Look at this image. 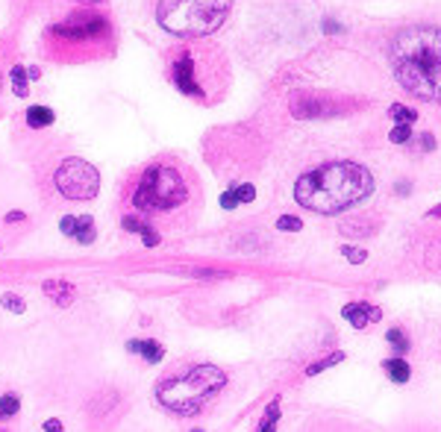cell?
Listing matches in <instances>:
<instances>
[{"label":"cell","mask_w":441,"mask_h":432,"mask_svg":"<svg viewBox=\"0 0 441 432\" xmlns=\"http://www.w3.org/2000/svg\"><path fill=\"white\" fill-rule=\"evenodd\" d=\"M371 171L356 162H326L315 171H306L294 185L297 203L318 215H338L371 197Z\"/></svg>","instance_id":"1"},{"label":"cell","mask_w":441,"mask_h":432,"mask_svg":"<svg viewBox=\"0 0 441 432\" xmlns=\"http://www.w3.org/2000/svg\"><path fill=\"white\" fill-rule=\"evenodd\" d=\"M391 65L400 85L418 100H441V30L409 27L394 36Z\"/></svg>","instance_id":"2"},{"label":"cell","mask_w":441,"mask_h":432,"mask_svg":"<svg viewBox=\"0 0 441 432\" xmlns=\"http://www.w3.org/2000/svg\"><path fill=\"white\" fill-rule=\"evenodd\" d=\"M112 45V24L106 15L92 9H80L59 24L45 30L41 48L56 62H89L103 56Z\"/></svg>","instance_id":"3"},{"label":"cell","mask_w":441,"mask_h":432,"mask_svg":"<svg viewBox=\"0 0 441 432\" xmlns=\"http://www.w3.org/2000/svg\"><path fill=\"white\" fill-rule=\"evenodd\" d=\"M226 385V373L215 365H191L156 385V400L174 415H197Z\"/></svg>","instance_id":"4"},{"label":"cell","mask_w":441,"mask_h":432,"mask_svg":"<svg viewBox=\"0 0 441 432\" xmlns=\"http://www.w3.org/2000/svg\"><path fill=\"white\" fill-rule=\"evenodd\" d=\"M191 189L186 174L171 162H153L138 174L130 203L141 215H168L189 203Z\"/></svg>","instance_id":"5"},{"label":"cell","mask_w":441,"mask_h":432,"mask_svg":"<svg viewBox=\"0 0 441 432\" xmlns=\"http://www.w3.org/2000/svg\"><path fill=\"white\" fill-rule=\"evenodd\" d=\"M233 0H159L156 21L165 33L180 38H201L226 21Z\"/></svg>","instance_id":"6"},{"label":"cell","mask_w":441,"mask_h":432,"mask_svg":"<svg viewBox=\"0 0 441 432\" xmlns=\"http://www.w3.org/2000/svg\"><path fill=\"white\" fill-rule=\"evenodd\" d=\"M53 182L59 189V194L68 200H92L101 192V174H97V168L89 165L85 159H77V156H71V159H65L56 168Z\"/></svg>","instance_id":"7"},{"label":"cell","mask_w":441,"mask_h":432,"mask_svg":"<svg viewBox=\"0 0 441 432\" xmlns=\"http://www.w3.org/2000/svg\"><path fill=\"white\" fill-rule=\"evenodd\" d=\"M59 226H62V233H65L68 238H77L80 244H92L94 236H97L94 221L89 218V215H65Z\"/></svg>","instance_id":"8"},{"label":"cell","mask_w":441,"mask_h":432,"mask_svg":"<svg viewBox=\"0 0 441 432\" xmlns=\"http://www.w3.org/2000/svg\"><path fill=\"white\" fill-rule=\"evenodd\" d=\"M341 315H345V318L356 329H362V326H368V324H374V321L382 318V312L377 306H368V303H347L345 309H341Z\"/></svg>","instance_id":"9"},{"label":"cell","mask_w":441,"mask_h":432,"mask_svg":"<svg viewBox=\"0 0 441 432\" xmlns=\"http://www.w3.org/2000/svg\"><path fill=\"white\" fill-rule=\"evenodd\" d=\"M382 368H386L389 380L397 382V385L409 382V377H412V368H409V362H403V359H386V362H382Z\"/></svg>","instance_id":"10"},{"label":"cell","mask_w":441,"mask_h":432,"mask_svg":"<svg viewBox=\"0 0 441 432\" xmlns=\"http://www.w3.org/2000/svg\"><path fill=\"white\" fill-rule=\"evenodd\" d=\"M130 353H141L145 362H150V365L162 362V344H156V341H130Z\"/></svg>","instance_id":"11"},{"label":"cell","mask_w":441,"mask_h":432,"mask_svg":"<svg viewBox=\"0 0 441 432\" xmlns=\"http://www.w3.org/2000/svg\"><path fill=\"white\" fill-rule=\"evenodd\" d=\"M53 118H56V115H53L48 106H30V109H27V124H30L33 129H45V127H50Z\"/></svg>","instance_id":"12"},{"label":"cell","mask_w":441,"mask_h":432,"mask_svg":"<svg viewBox=\"0 0 441 432\" xmlns=\"http://www.w3.org/2000/svg\"><path fill=\"white\" fill-rule=\"evenodd\" d=\"M45 291L53 294V300H56L59 306H68L71 300H74V294H77L74 285H68V282H45Z\"/></svg>","instance_id":"13"},{"label":"cell","mask_w":441,"mask_h":432,"mask_svg":"<svg viewBox=\"0 0 441 432\" xmlns=\"http://www.w3.org/2000/svg\"><path fill=\"white\" fill-rule=\"evenodd\" d=\"M9 80H12V85H15V94H18V97H27L30 85H27V71H24L21 65H15V68L9 71Z\"/></svg>","instance_id":"14"},{"label":"cell","mask_w":441,"mask_h":432,"mask_svg":"<svg viewBox=\"0 0 441 432\" xmlns=\"http://www.w3.org/2000/svg\"><path fill=\"white\" fill-rule=\"evenodd\" d=\"M386 338H389V344H391V347L397 350V353H406L409 350V336L403 333V329H389V333H386Z\"/></svg>","instance_id":"15"},{"label":"cell","mask_w":441,"mask_h":432,"mask_svg":"<svg viewBox=\"0 0 441 432\" xmlns=\"http://www.w3.org/2000/svg\"><path fill=\"white\" fill-rule=\"evenodd\" d=\"M18 409H21V403H18V397H15V394L0 397V421H6V417L18 415Z\"/></svg>","instance_id":"16"},{"label":"cell","mask_w":441,"mask_h":432,"mask_svg":"<svg viewBox=\"0 0 441 432\" xmlns=\"http://www.w3.org/2000/svg\"><path fill=\"white\" fill-rule=\"evenodd\" d=\"M391 118H394L397 124H412V121L418 118V115L412 112V109H406V106H400V103H394V106H391Z\"/></svg>","instance_id":"17"},{"label":"cell","mask_w":441,"mask_h":432,"mask_svg":"<svg viewBox=\"0 0 441 432\" xmlns=\"http://www.w3.org/2000/svg\"><path fill=\"white\" fill-rule=\"evenodd\" d=\"M341 359H345V356H341V353H333L330 359H324V362H315V365H312V368H306V373H309V377H315V373H321V370H326V368H330V365H335V362H341Z\"/></svg>","instance_id":"18"},{"label":"cell","mask_w":441,"mask_h":432,"mask_svg":"<svg viewBox=\"0 0 441 432\" xmlns=\"http://www.w3.org/2000/svg\"><path fill=\"white\" fill-rule=\"evenodd\" d=\"M394 144H406L409 138H412V129H409V124H397L394 129H391V136H389Z\"/></svg>","instance_id":"19"},{"label":"cell","mask_w":441,"mask_h":432,"mask_svg":"<svg viewBox=\"0 0 441 432\" xmlns=\"http://www.w3.org/2000/svg\"><path fill=\"white\" fill-rule=\"evenodd\" d=\"M277 417H280V403H271V409L265 412V421L259 424V429L265 432V429H274L277 426Z\"/></svg>","instance_id":"20"},{"label":"cell","mask_w":441,"mask_h":432,"mask_svg":"<svg viewBox=\"0 0 441 432\" xmlns=\"http://www.w3.org/2000/svg\"><path fill=\"white\" fill-rule=\"evenodd\" d=\"M236 200H238V203H250V200L256 197V189H253V185H236Z\"/></svg>","instance_id":"21"},{"label":"cell","mask_w":441,"mask_h":432,"mask_svg":"<svg viewBox=\"0 0 441 432\" xmlns=\"http://www.w3.org/2000/svg\"><path fill=\"white\" fill-rule=\"evenodd\" d=\"M365 250H359V247H345V259H347V262L350 265H362L365 262Z\"/></svg>","instance_id":"22"},{"label":"cell","mask_w":441,"mask_h":432,"mask_svg":"<svg viewBox=\"0 0 441 432\" xmlns=\"http://www.w3.org/2000/svg\"><path fill=\"white\" fill-rule=\"evenodd\" d=\"M280 229H286V233H297L301 229V218H289V215H282V218L277 221Z\"/></svg>","instance_id":"23"},{"label":"cell","mask_w":441,"mask_h":432,"mask_svg":"<svg viewBox=\"0 0 441 432\" xmlns=\"http://www.w3.org/2000/svg\"><path fill=\"white\" fill-rule=\"evenodd\" d=\"M141 238H145V244L147 247H156V244H159V233H156V229L147 224L145 229H141Z\"/></svg>","instance_id":"24"},{"label":"cell","mask_w":441,"mask_h":432,"mask_svg":"<svg viewBox=\"0 0 441 432\" xmlns=\"http://www.w3.org/2000/svg\"><path fill=\"white\" fill-rule=\"evenodd\" d=\"M0 303H3L6 309H12V312H18V315L24 312V303H21V300H18V294H6L3 300H0Z\"/></svg>","instance_id":"25"},{"label":"cell","mask_w":441,"mask_h":432,"mask_svg":"<svg viewBox=\"0 0 441 432\" xmlns=\"http://www.w3.org/2000/svg\"><path fill=\"white\" fill-rule=\"evenodd\" d=\"M145 226H147V224L138 221V218H124V229H126V233H141Z\"/></svg>","instance_id":"26"},{"label":"cell","mask_w":441,"mask_h":432,"mask_svg":"<svg viewBox=\"0 0 441 432\" xmlns=\"http://www.w3.org/2000/svg\"><path fill=\"white\" fill-rule=\"evenodd\" d=\"M6 221H12V224H15V221H24V215H21V212H12Z\"/></svg>","instance_id":"27"},{"label":"cell","mask_w":441,"mask_h":432,"mask_svg":"<svg viewBox=\"0 0 441 432\" xmlns=\"http://www.w3.org/2000/svg\"><path fill=\"white\" fill-rule=\"evenodd\" d=\"M45 429H62V424H59V421H48Z\"/></svg>","instance_id":"28"},{"label":"cell","mask_w":441,"mask_h":432,"mask_svg":"<svg viewBox=\"0 0 441 432\" xmlns=\"http://www.w3.org/2000/svg\"><path fill=\"white\" fill-rule=\"evenodd\" d=\"M82 3H101V0H82Z\"/></svg>","instance_id":"29"},{"label":"cell","mask_w":441,"mask_h":432,"mask_svg":"<svg viewBox=\"0 0 441 432\" xmlns=\"http://www.w3.org/2000/svg\"><path fill=\"white\" fill-rule=\"evenodd\" d=\"M0 85H3V77H0Z\"/></svg>","instance_id":"30"}]
</instances>
